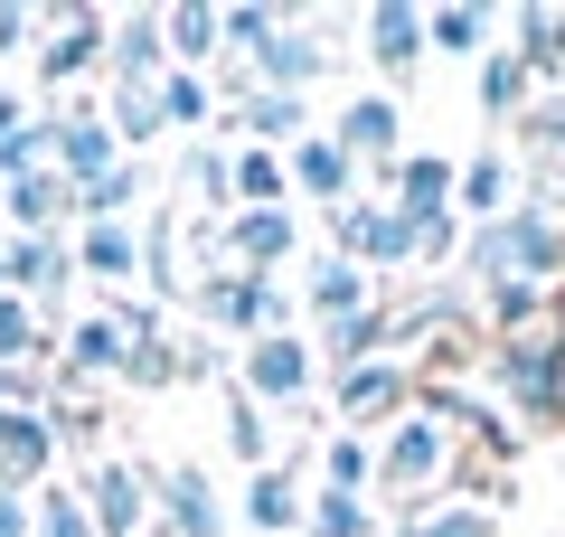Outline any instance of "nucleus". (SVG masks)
<instances>
[{"label":"nucleus","mask_w":565,"mask_h":537,"mask_svg":"<svg viewBox=\"0 0 565 537\" xmlns=\"http://www.w3.org/2000/svg\"><path fill=\"white\" fill-rule=\"evenodd\" d=\"M462 453H471V424L452 406V387H424L415 415H396L377 434V499L396 509H434V499L462 491Z\"/></svg>","instance_id":"1"},{"label":"nucleus","mask_w":565,"mask_h":537,"mask_svg":"<svg viewBox=\"0 0 565 537\" xmlns=\"http://www.w3.org/2000/svg\"><path fill=\"white\" fill-rule=\"evenodd\" d=\"M452 274L471 283V302H490V293H556L565 283V218L537 208V199H519L509 218L462 227V264H452Z\"/></svg>","instance_id":"2"},{"label":"nucleus","mask_w":565,"mask_h":537,"mask_svg":"<svg viewBox=\"0 0 565 537\" xmlns=\"http://www.w3.org/2000/svg\"><path fill=\"white\" fill-rule=\"evenodd\" d=\"M481 378H490V397H500L519 424H565V302L546 320H527V330L490 339Z\"/></svg>","instance_id":"3"},{"label":"nucleus","mask_w":565,"mask_h":537,"mask_svg":"<svg viewBox=\"0 0 565 537\" xmlns=\"http://www.w3.org/2000/svg\"><path fill=\"white\" fill-rule=\"evenodd\" d=\"M189 302H199V320L217 339L302 330V293H292L282 274H236V264H217V274H189Z\"/></svg>","instance_id":"4"},{"label":"nucleus","mask_w":565,"mask_h":537,"mask_svg":"<svg viewBox=\"0 0 565 537\" xmlns=\"http://www.w3.org/2000/svg\"><path fill=\"white\" fill-rule=\"evenodd\" d=\"M415 397H424L415 358H359V368H330L321 378V415L340 424V434H367V443H377L396 415H415Z\"/></svg>","instance_id":"5"},{"label":"nucleus","mask_w":565,"mask_h":537,"mask_svg":"<svg viewBox=\"0 0 565 537\" xmlns=\"http://www.w3.org/2000/svg\"><path fill=\"white\" fill-rule=\"evenodd\" d=\"M226 387H245L264 415H311L321 406V349H311V330H264L236 349V378Z\"/></svg>","instance_id":"6"},{"label":"nucleus","mask_w":565,"mask_h":537,"mask_svg":"<svg viewBox=\"0 0 565 537\" xmlns=\"http://www.w3.org/2000/svg\"><path fill=\"white\" fill-rule=\"evenodd\" d=\"M76 491H85L95 537H151V528H161V481H151V462L95 453V462L76 472Z\"/></svg>","instance_id":"7"},{"label":"nucleus","mask_w":565,"mask_h":537,"mask_svg":"<svg viewBox=\"0 0 565 537\" xmlns=\"http://www.w3.org/2000/svg\"><path fill=\"white\" fill-rule=\"evenodd\" d=\"M321 133L340 141L349 160H359V179H377L367 199H386V179H396V160H405V104H396V95H377V85H349L340 123H321Z\"/></svg>","instance_id":"8"},{"label":"nucleus","mask_w":565,"mask_h":537,"mask_svg":"<svg viewBox=\"0 0 565 537\" xmlns=\"http://www.w3.org/2000/svg\"><path fill=\"white\" fill-rule=\"evenodd\" d=\"M330 255H349L367 283H396L405 264H415V227H405L386 199H367V189H359L349 208H330Z\"/></svg>","instance_id":"9"},{"label":"nucleus","mask_w":565,"mask_h":537,"mask_svg":"<svg viewBox=\"0 0 565 537\" xmlns=\"http://www.w3.org/2000/svg\"><path fill=\"white\" fill-rule=\"evenodd\" d=\"M359 57H367V76H377V95H396L405 104V85L424 76V10L415 0H367L359 10Z\"/></svg>","instance_id":"10"},{"label":"nucleus","mask_w":565,"mask_h":537,"mask_svg":"<svg viewBox=\"0 0 565 537\" xmlns=\"http://www.w3.org/2000/svg\"><path fill=\"white\" fill-rule=\"evenodd\" d=\"M104 39H114V10H95V0H85V10H39V85L47 95H57V85H76V76H95L104 66Z\"/></svg>","instance_id":"11"},{"label":"nucleus","mask_w":565,"mask_h":537,"mask_svg":"<svg viewBox=\"0 0 565 537\" xmlns=\"http://www.w3.org/2000/svg\"><path fill=\"white\" fill-rule=\"evenodd\" d=\"M245 76H255L264 95H311L321 76H340V57H330L321 20H274V39L245 57Z\"/></svg>","instance_id":"12"},{"label":"nucleus","mask_w":565,"mask_h":537,"mask_svg":"<svg viewBox=\"0 0 565 537\" xmlns=\"http://www.w3.org/2000/svg\"><path fill=\"white\" fill-rule=\"evenodd\" d=\"M0 274H10L20 302H39L47 330H57L66 293H76V227H66V236H10V245H0Z\"/></svg>","instance_id":"13"},{"label":"nucleus","mask_w":565,"mask_h":537,"mask_svg":"<svg viewBox=\"0 0 565 537\" xmlns=\"http://www.w3.org/2000/svg\"><path fill=\"white\" fill-rule=\"evenodd\" d=\"M161 481V537H236V509L217 499L207 462H151Z\"/></svg>","instance_id":"14"},{"label":"nucleus","mask_w":565,"mask_h":537,"mask_svg":"<svg viewBox=\"0 0 565 537\" xmlns=\"http://www.w3.org/2000/svg\"><path fill=\"white\" fill-rule=\"evenodd\" d=\"M47 170L66 189H95L104 170H122V141L104 123V104H57V151H47Z\"/></svg>","instance_id":"15"},{"label":"nucleus","mask_w":565,"mask_h":537,"mask_svg":"<svg viewBox=\"0 0 565 537\" xmlns=\"http://www.w3.org/2000/svg\"><path fill=\"white\" fill-rule=\"evenodd\" d=\"M302 255V208H236L226 218V264L236 274H282Z\"/></svg>","instance_id":"16"},{"label":"nucleus","mask_w":565,"mask_h":537,"mask_svg":"<svg viewBox=\"0 0 565 537\" xmlns=\"http://www.w3.org/2000/svg\"><path fill=\"white\" fill-rule=\"evenodd\" d=\"M282 170H292V208H321V218H330V208L359 199V160H349L330 133L292 141V151H282Z\"/></svg>","instance_id":"17"},{"label":"nucleus","mask_w":565,"mask_h":537,"mask_svg":"<svg viewBox=\"0 0 565 537\" xmlns=\"http://www.w3.org/2000/svg\"><path fill=\"white\" fill-rule=\"evenodd\" d=\"M519 208V151L509 141H481V151L462 160V179H452V218L462 227H490Z\"/></svg>","instance_id":"18"},{"label":"nucleus","mask_w":565,"mask_h":537,"mask_svg":"<svg viewBox=\"0 0 565 537\" xmlns=\"http://www.w3.org/2000/svg\"><path fill=\"white\" fill-rule=\"evenodd\" d=\"M104 76H114V85H161V76H170V29H161V10H114Z\"/></svg>","instance_id":"19"},{"label":"nucleus","mask_w":565,"mask_h":537,"mask_svg":"<svg viewBox=\"0 0 565 537\" xmlns=\"http://www.w3.org/2000/svg\"><path fill=\"white\" fill-rule=\"evenodd\" d=\"M452 179H462V160H444V151H405L396 179H386V208H396L405 227H434V218H452Z\"/></svg>","instance_id":"20"},{"label":"nucleus","mask_w":565,"mask_h":537,"mask_svg":"<svg viewBox=\"0 0 565 537\" xmlns=\"http://www.w3.org/2000/svg\"><path fill=\"white\" fill-rule=\"evenodd\" d=\"M122 358H132L122 320H114V312H76V320H66V349H57V387H85V378H122Z\"/></svg>","instance_id":"21"},{"label":"nucleus","mask_w":565,"mask_h":537,"mask_svg":"<svg viewBox=\"0 0 565 537\" xmlns=\"http://www.w3.org/2000/svg\"><path fill=\"white\" fill-rule=\"evenodd\" d=\"M302 509H311V491L292 472H245V499H236V537H302Z\"/></svg>","instance_id":"22"},{"label":"nucleus","mask_w":565,"mask_h":537,"mask_svg":"<svg viewBox=\"0 0 565 537\" xmlns=\"http://www.w3.org/2000/svg\"><path fill=\"white\" fill-rule=\"evenodd\" d=\"M377 302H386V283H367L349 255H311V274H302L311 330H321V320H359V312H377Z\"/></svg>","instance_id":"23"},{"label":"nucleus","mask_w":565,"mask_h":537,"mask_svg":"<svg viewBox=\"0 0 565 537\" xmlns=\"http://www.w3.org/2000/svg\"><path fill=\"white\" fill-rule=\"evenodd\" d=\"M180 199H199V208H189L199 236L236 218V151H226V141H189V151H180Z\"/></svg>","instance_id":"24"},{"label":"nucleus","mask_w":565,"mask_h":537,"mask_svg":"<svg viewBox=\"0 0 565 537\" xmlns=\"http://www.w3.org/2000/svg\"><path fill=\"white\" fill-rule=\"evenodd\" d=\"M0 218H10V236H66L76 227V189L57 170H29V179L0 189Z\"/></svg>","instance_id":"25"},{"label":"nucleus","mask_w":565,"mask_h":537,"mask_svg":"<svg viewBox=\"0 0 565 537\" xmlns=\"http://www.w3.org/2000/svg\"><path fill=\"white\" fill-rule=\"evenodd\" d=\"M500 10H481V0H444V10H424V57H471L481 66L490 48H500Z\"/></svg>","instance_id":"26"},{"label":"nucleus","mask_w":565,"mask_h":537,"mask_svg":"<svg viewBox=\"0 0 565 537\" xmlns=\"http://www.w3.org/2000/svg\"><path fill=\"white\" fill-rule=\"evenodd\" d=\"M471 104H481V123H519L527 104H537V76H527V57H519L509 39L471 66Z\"/></svg>","instance_id":"27"},{"label":"nucleus","mask_w":565,"mask_h":537,"mask_svg":"<svg viewBox=\"0 0 565 537\" xmlns=\"http://www.w3.org/2000/svg\"><path fill=\"white\" fill-rule=\"evenodd\" d=\"M386 537H500V518H490L481 491H452V499H434V509H396Z\"/></svg>","instance_id":"28"},{"label":"nucleus","mask_w":565,"mask_h":537,"mask_svg":"<svg viewBox=\"0 0 565 537\" xmlns=\"http://www.w3.org/2000/svg\"><path fill=\"white\" fill-rule=\"evenodd\" d=\"M76 283H141V227H76Z\"/></svg>","instance_id":"29"},{"label":"nucleus","mask_w":565,"mask_h":537,"mask_svg":"<svg viewBox=\"0 0 565 537\" xmlns=\"http://www.w3.org/2000/svg\"><path fill=\"white\" fill-rule=\"evenodd\" d=\"M104 123H114L122 160H141L151 141H170V123H161V85H114V95H104Z\"/></svg>","instance_id":"30"},{"label":"nucleus","mask_w":565,"mask_h":537,"mask_svg":"<svg viewBox=\"0 0 565 537\" xmlns=\"http://www.w3.org/2000/svg\"><path fill=\"white\" fill-rule=\"evenodd\" d=\"M321 491H349V499H377V443L367 434H321Z\"/></svg>","instance_id":"31"},{"label":"nucleus","mask_w":565,"mask_h":537,"mask_svg":"<svg viewBox=\"0 0 565 537\" xmlns=\"http://www.w3.org/2000/svg\"><path fill=\"white\" fill-rule=\"evenodd\" d=\"M302 537H386V518H377V499L311 491V509H302Z\"/></svg>","instance_id":"32"},{"label":"nucleus","mask_w":565,"mask_h":537,"mask_svg":"<svg viewBox=\"0 0 565 537\" xmlns=\"http://www.w3.org/2000/svg\"><path fill=\"white\" fill-rule=\"evenodd\" d=\"M226 453H236L245 472H274V415H264L245 387H226Z\"/></svg>","instance_id":"33"},{"label":"nucleus","mask_w":565,"mask_h":537,"mask_svg":"<svg viewBox=\"0 0 565 537\" xmlns=\"http://www.w3.org/2000/svg\"><path fill=\"white\" fill-rule=\"evenodd\" d=\"M236 208H292V170H282V151L236 141Z\"/></svg>","instance_id":"34"},{"label":"nucleus","mask_w":565,"mask_h":537,"mask_svg":"<svg viewBox=\"0 0 565 537\" xmlns=\"http://www.w3.org/2000/svg\"><path fill=\"white\" fill-rule=\"evenodd\" d=\"M161 123H170V133H199V123H217V85L189 76V66H170V76H161Z\"/></svg>","instance_id":"35"},{"label":"nucleus","mask_w":565,"mask_h":537,"mask_svg":"<svg viewBox=\"0 0 565 537\" xmlns=\"http://www.w3.org/2000/svg\"><path fill=\"white\" fill-rule=\"evenodd\" d=\"M122 387H132V397L189 387V368H180V339H132V358H122Z\"/></svg>","instance_id":"36"},{"label":"nucleus","mask_w":565,"mask_h":537,"mask_svg":"<svg viewBox=\"0 0 565 537\" xmlns=\"http://www.w3.org/2000/svg\"><path fill=\"white\" fill-rule=\"evenodd\" d=\"M29 537H95V518H85V491L76 481H47L39 491V528Z\"/></svg>","instance_id":"37"},{"label":"nucleus","mask_w":565,"mask_h":537,"mask_svg":"<svg viewBox=\"0 0 565 537\" xmlns=\"http://www.w3.org/2000/svg\"><path fill=\"white\" fill-rule=\"evenodd\" d=\"M274 20H282V10H264V0H236V10H217V29H226V57L245 66L264 39H274Z\"/></svg>","instance_id":"38"},{"label":"nucleus","mask_w":565,"mask_h":537,"mask_svg":"<svg viewBox=\"0 0 565 537\" xmlns=\"http://www.w3.org/2000/svg\"><path fill=\"white\" fill-rule=\"evenodd\" d=\"M0 57H39V10L29 0H0Z\"/></svg>","instance_id":"39"},{"label":"nucleus","mask_w":565,"mask_h":537,"mask_svg":"<svg viewBox=\"0 0 565 537\" xmlns=\"http://www.w3.org/2000/svg\"><path fill=\"white\" fill-rule=\"evenodd\" d=\"M39 528V499H20V491H0V537H29Z\"/></svg>","instance_id":"40"},{"label":"nucleus","mask_w":565,"mask_h":537,"mask_svg":"<svg viewBox=\"0 0 565 537\" xmlns=\"http://www.w3.org/2000/svg\"><path fill=\"white\" fill-rule=\"evenodd\" d=\"M29 114H39V104H29L20 85H0V141H10V133H29Z\"/></svg>","instance_id":"41"},{"label":"nucleus","mask_w":565,"mask_h":537,"mask_svg":"<svg viewBox=\"0 0 565 537\" xmlns=\"http://www.w3.org/2000/svg\"><path fill=\"white\" fill-rule=\"evenodd\" d=\"M0 245H10V218H0Z\"/></svg>","instance_id":"42"},{"label":"nucleus","mask_w":565,"mask_h":537,"mask_svg":"<svg viewBox=\"0 0 565 537\" xmlns=\"http://www.w3.org/2000/svg\"><path fill=\"white\" fill-rule=\"evenodd\" d=\"M0 302H10V274H0Z\"/></svg>","instance_id":"43"},{"label":"nucleus","mask_w":565,"mask_h":537,"mask_svg":"<svg viewBox=\"0 0 565 537\" xmlns=\"http://www.w3.org/2000/svg\"><path fill=\"white\" fill-rule=\"evenodd\" d=\"M151 537H161V528H151Z\"/></svg>","instance_id":"44"}]
</instances>
